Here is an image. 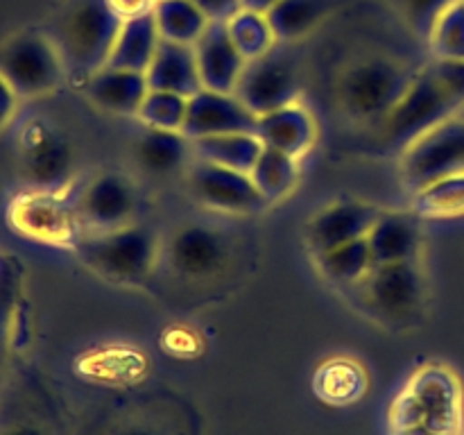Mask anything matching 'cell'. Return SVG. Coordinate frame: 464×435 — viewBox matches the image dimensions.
I'll return each instance as SVG.
<instances>
[{"label":"cell","instance_id":"38","mask_svg":"<svg viewBox=\"0 0 464 435\" xmlns=\"http://www.w3.org/2000/svg\"><path fill=\"white\" fill-rule=\"evenodd\" d=\"M199 9L208 16L213 23H227L234 14L243 9L240 0H193Z\"/></svg>","mask_w":464,"mask_h":435},{"label":"cell","instance_id":"13","mask_svg":"<svg viewBox=\"0 0 464 435\" xmlns=\"http://www.w3.org/2000/svg\"><path fill=\"white\" fill-rule=\"evenodd\" d=\"M188 188L199 204L229 216H254L270 207L249 172L195 157L188 166Z\"/></svg>","mask_w":464,"mask_h":435},{"label":"cell","instance_id":"26","mask_svg":"<svg viewBox=\"0 0 464 435\" xmlns=\"http://www.w3.org/2000/svg\"><path fill=\"white\" fill-rule=\"evenodd\" d=\"M334 3L335 0H276L266 14L279 44H293L324 21Z\"/></svg>","mask_w":464,"mask_h":435},{"label":"cell","instance_id":"22","mask_svg":"<svg viewBox=\"0 0 464 435\" xmlns=\"http://www.w3.org/2000/svg\"><path fill=\"white\" fill-rule=\"evenodd\" d=\"M367 372L356 358L334 356L317 365L313 374V392L329 406H352L367 392Z\"/></svg>","mask_w":464,"mask_h":435},{"label":"cell","instance_id":"29","mask_svg":"<svg viewBox=\"0 0 464 435\" xmlns=\"http://www.w3.org/2000/svg\"><path fill=\"white\" fill-rule=\"evenodd\" d=\"M252 179L267 204L281 202L295 190L299 181V159L288 157L263 145V152L252 168Z\"/></svg>","mask_w":464,"mask_h":435},{"label":"cell","instance_id":"7","mask_svg":"<svg viewBox=\"0 0 464 435\" xmlns=\"http://www.w3.org/2000/svg\"><path fill=\"white\" fill-rule=\"evenodd\" d=\"M456 175H464V121L460 116L430 127L399 152V177L411 195Z\"/></svg>","mask_w":464,"mask_h":435},{"label":"cell","instance_id":"40","mask_svg":"<svg viewBox=\"0 0 464 435\" xmlns=\"http://www.w3.org/2000/svg\"><path fill=\"white\" fill-rule=\"evenodd\" d=\"M16 104H18V95L12 86L7 84L3 75H0V131L12 122L14 113H16Z\"/></svg>","mask_w":464,"mask_h":435},{"label":"cell","instance_id":"25","mask_svg":"<svg viewBox=\"0 0 464 435\" xmlns=\"http://www.w3.org/2000/svg\"><path fill=\"white\" fill-rule=\"evenodd\" d=\"M193 157L202 161L218 163V166L234 168L240 172H252L254 163L263 152V143L256 134H218L190 140Z\"/></svg>","mask_w":464,"mask_h":435},{"label":"cell","instance_id":"2","mask_svg":"<svg viewBox=\"0 0 464 435\" xmlns=\"http://www.w3.org/2000/svg\"><path fill=\"white\" fill-rule=\"evenodd\" d=\"M464 385L440 361L417 367L388 408V435H462Z\"/></svg>","mask_w":464,"mask_h":435},{"label":"cell","instance_id":"24","mask_svg":"<svg viewBox=\"0 0 464 435\" xmlns=\"http://www.w3.org/2000/svg\"><path fill=\"white\" fill-rule=\"evenodd\" d=\"M193 157V143L184 131L145 127L134 143V159L148 175L166 177L179 170Z\"/></svg>","mask_w":464,"mask_h":435},{"label":"cell","instance_id":"21","mask_svg":"<svg viewBox=\"0 0 464 435\" xmlns=\"http://www.w3.org/2000/svg\"><path fill=\"white\" fill-rule=\"evenodd\" d=\"M145 77H148L150 89L170 91V93L184 95V98H193L198 91H202L195 48L186 44H172V41L161 39Z\"/></svg>","mask_w":464,"mask_h":435},{"label":"cell","instance_id":"30","mask_svg":"<svg viewBox=\"0 0 464 435\" xmlns=\"http://www.w3.org/2000/svg\"><path fill=\"white\" fill-rule=\"evenodd\" d=\"M315 261L324 279L340 285L343 290L358 284L374 267V258H372L367 238H358L352 240V243L340 245V247L317 256Z\"/></svg>","mask_w":464,"mask_h":435},{"label":"cell","instance_id":"15","mask_svg":"<svg viewBox=\"0 0 464 435\" xmlns=\"http://www.w3.org/2000/svg\"><path fill=\"white\" fill-rule=\"evenodd\" d=\"M381 213L379 207L362 199H335L308 220L306 247L317 258L340 245L365 238Z\"/></svg>","mask_w":464,"mask_h":435},{"label":"cell","instance_id":"12","mask_svg":"<svg viewBox=\"0 0 464 435\" xmlns=\"http://www.w3.org/2000/svg\"><path fill=\"white\" fill-rule=\"evenodd\" d=\"M18 157L23 179L30 184V188L66 193L75 170V157L71 143L48 122H27L21 131Z\"/></svg>","mask_w":464,"mask_h":435},{"label":"cell","instance_id":"23","mask_svg":"<svg viewBox=\"0 0 464 435\" xmlns=\"http://www.w3.org/2000/svg\"><path fill=\"white\" fill-rule=\"evenodd\" d=\"M161 34L154 23L152 12L140 14V16L122 21L121 32L116 36L111 54H109V68H121V71L148 72L154 54H157Z\"/></svg>","mask_w":464,"mask_h":435},{"label":"cell","instance_id":"28","mask_svg":"<svg viewBox=\"0 0 464 435\" xmlns=\"http://www.w3.org/2000/svg\"><path fill=\"white\" fill-rule=\"evenodd\" d=\"M145 356L131 352V349H102V352L86 353L77 362V372L86 379L100 381V383L130 385L145 376Z\"/></svg>","mask_w":464,"mask_h":435},{"label":"cell","instance_id":"10","mask_svg":"<svg viewBox=\"0 0 464 435\" xmlns=\"http://www.w3.org/2000/svg\"><path fill=\"white\" fill-rule=\"evenodd\" d=\"M299 91H302V71L297 59L284 50V44H279L272 53L247 62L234 93L256 116H263L297 102Z\"/></svg>","mask_w":464,"mask_h":435},{"label":"cell","instance_id":"3","mask_svg":"<svg viewBox=\"0 0 464 435\" xmlns=\"http://www.w3.org/2000/svg\"><path fill=\"white\" fill-rule=\"evenodd\" d=\"M417 71L392 54H362L338 72L335 107L353 125L376 130L412 84Z\"/></svg>","mask_w":464,"mask_h":435},{"label":"cell","instance_id":"36","mask_svg":"<svg viewBox=\"0 0 464 435\" xmlns=\"http://www.w3.org/2000/svg\"><path fill=\"white\" fill-rule=\"evenodd\" d=\"M397 12L401 14L403 21L411 25L412 32L429 39V32L433 27L435 18L453 3V0H392Z\"/></svg>","mask_w":464,"mask_h":435},{"label":"cell","instance_id":"16","mask_svg":"<svg viewBox=\"0 0 464 435\" xmlns=\"http://www.w3.org/2000/svg\"><path fill=\"white\" fill-rule=\"evenodd\" d=\"M258 116L236 93L220 91H198L188 98L184 134L190 140L218 134H254Z\"/></svg>","mask_w":464,"mask_h":435},{"label":"cell","instance_id":"9","mask_svg":"<svg viewBox=\"0 0 464 435\" xmlns=\"http://www.w3.org/2000/svg\"><path fill=\"white\" fill-rule=\"evenodd\" d=\"M9 225L21 236L57 247H75L84 234L75 202L57 190L30 188L16 195L7 208Z\"/></svg>","mask_w":464,"mask_h":435},{"label":"cell","instance_id":"5","mask_svg":"<svg viewBox=\"0 0 464 435\" xmlns=\"http://www.w3.org/2000/svg\"><path fill=\"white\" fill-rule=\"evenodd\" d=\"M353 306L388 329L415 326L426 308V275L421 258L374 266L358 284L349 285Z\"/></svg>","mask_w":464,"mask_h":435},{"label":"cell","instance_id":"32","mask_svg":"<svg viewBox=\"0 0 464 435\" xmlns=\"http://www.w3.org/2000/svg\"><path fill=\"white\" fill-rule=\"evenodd\" d=\"M412 198V213L420 218H435V220H449V218L464 216V175L447 177L426 188L417 190Z\"/></svg>","mask_w":464,"mask_h":435},{"label":"cell","instance_id":"33","mask_svg":"<svg viewBox=\"0 0 464 435\" xmlns=\"http://www.w3.org/2000/svg\"><path fill=\"white\" fill-rule=\"evenodd\" d=\"M186 116H188V98L170 93V91L154 89L148 91L139 113H136L143 127L170 131H184Z\"/></svg>","mask_w":464,"mask_h":435},{"label":"cell","instance_id":"31","mask_svg":"<svg viewBox=\"0 0 464 435\" xmlns=\"http://www.w3.org/2000/svg\"><path fill=\"white\" fill-rule=\"evenodd\" d=\"M225 25L238 53L245 57V62H254V59L272 53L279 45V39H276L266 12L240 9Z\"/></svg>","mask_w":464,"mask_h":435},{"label":"cell","instance_id":"42","mask_svg":"<svg viewBox=\"0 0 464 435\" xmlns=\"http://www.w3.org/2000/svg\"><path fill=\"white\" fill-rule=\"evenodd\" d=\"M462 435H464V433H462Z\"/></svg>","mask_w":464,"mask_h":435},{"label":"cell","instance_id":"34","mask_svg":"<svg viewBox=\"0 0 464 435\" xmlns=\"http://www.w3.org/2000/svg\"><path fill=\"white\" fill-rule=\"evenodd\" d=\"M429 45L438 59H464V0H453L429 32Z\"/></svg>","mask_w":464,"mask_h":435},{"label":"cell","instance_id":"27","mask_svg":"<svg viewBox=\"0 0 464 435\" xmlns=\"http://www.w3.org/2000/svg\"><path fill=\"white\" fill-rule=\"evenodd\" d=\"M154 23L163 41L195 45L208 27V16L193 0H157L152 7Z\"/></svg>","mask_w":464,"mask_h":435},{"label":"cell","instance_id":"17","mask_svg":"<svg viewBox=\"0 0 464 435\" xmlns=\"http://www.w3.org/2000/svg\"><path fill=\"white\" fill-rule=\"evenodd\" d=\"M193 48L195 57H198L202 89L234 93L247 62L231 41L225 23H208V27Z\"/></svg>","mask_w":464,"mask_h":435},{"label":"cell","instance_id":"18","mask_svg":"<svg viewBox=\"0 0 464 435\" xmlns=\"http://www.w3.org/2000/svg\"><path fill=\"white\" fill-rule=\"evenodd\" d=\"M254 134L266 148L279 150L288 157L302 159L317 140V122L304 104L293 102L258 116Z\"/></svg>","mask_w":464,"mask_h":435},{"label":"cell","instance_id":"41","mask_svg":"<svg viewBox=\"0 0 464 435\" xmlns=\"http://www.w3.org/2000/svg\"><path fill=\"white\" fill-rule=\"evenodd\" d=\"M243 9H254V12H267L276 0H240Z\"/></svg>","mask_w":464,"mask_h":435},{"label":"cell","instance_id":"11","mask_svg":"<svg viewBox=\"0 0 464 435\" xmlns=\"http://www.w3.org/2000/svg\"><path fill=\"white\" fill-rule=\"evenodd\" d=\"M168 267L188 281H207L227 270L231 240L222 229L204 222H184L161 247Z\"/></svg>","mask_w":464,"mask_h":435},{"label":"cell","instance_id":"39","mask_svg":"<svg viewBox=\"0 0 464 435\" xmlns=\"http://www.w3.org/2000/svg\"><path fill=\"white\" fill-rule=\"evenodd\" d=\"M107 3L109 7L122 18V21H127V18H134V16H140V14L152 12L157 0H107Z\"/></svg>","mask_w":464,"mask_h":435},{"label":"cell","instance_id":"37","mask_svg":"<svg viewBox=\"0 0 464 435\" xmlns=\"http://www.w3.org/2000/svg\"><path fill=\"white\" fill-rule=\"evenodd\" d=\"M163 347L172 353V356H195L199 353V338L186 329H170L163 335Z\"/></svg>","mask_w":464,"mask_h":435},{"label":"cell","instance_id":"35","mask_svg":"<svg viewBox=\"0 0 464 435\" xmlns=\"http://www.w3.org/2000/svg\"><path fill=\"white\" fill-rule=\"evenodd\" d=\"M18 288H21V267L14 258L0 254V365L7 358L9 331H12Z\"/></svg>","mask_w":464,"mask_h":435},{"label":"cell","instance_id":"6","mask_svg":"<svg viewBox=\"0 0 464 435\" xmlns=\"http://www.w3.org/2000/svg\"><path fill=\"white\" fill-rule=\"evenodd\" d=\"M161 240L150 227L84 231L72 252L100 279L116 285H143L161 258Z\"/></svg>","mask_w":464,"mask_h":435},{"label":"cell","instance_id":"20","mask_svg":"<svg viewBox=\"0 0 464 435\" xmlns=\"http://www.w3.org/2000/svg\"><path fill=\"white\" fill-rule=\"evenodd\" d=\"M86 98L95 107L118 116H136L148 95V77L145 72L121 71V68L104 66L93 72L84 84Z\"/></svg>","mask_w":464,"mask_h":435},{"label":"cell","instance_id":"14","mask_svg":"<svg viewBox=\"0 0 464 435\" xmlns=\"http://www.w3.org/2000/svg\"><path fill=\"white\" fill-rule=\"evenodd\" d=\"M77 216L84 231H113L134 225L139 193L130 177L121 172H100L86 181L75 199Z\"/></svg>","mask_w":464,"mask_h":435},{"label":"cell","instance_id":"19","mask_svg":"<svg viewBox=\"0 0 464 435\" xmlns=\"http://www.w3.org/2000/svg\"><path fill=\"white\" fill-rule=\"evenodd\" d=\"M365 238L370 245L374 266L415 261L421 252L420 216H415L412 211H383Z\"/></svg>","mask_w":464,"mask_h":435},{"label":"cell","instance_id":"8","mask_svg":"<svg viewBox=\"0 0 464 435\" xmlns=\"http://www.w3.org/2000/svg\"><path fill=\"white\" fill-rule=\"evenodd\" d=\"M0 75L18 98H41L59 89L66 66L53 36L23 32L0 45Z\"/></svg>","mask_w":464,"mask_h":435},{"label":"cell","instance_id":"4","mask_svg":"<svg viewBox=\"0 0 464 435\" xmlns=\"http://www.w3.org/2000/svg\"><path fill=\"white\" fill-rule=\"evenodd\" d=\"M122 18L107 0H71L54 21L53 36L68 75L86 84L109 62Z\"/></svg>","mask_w":464,"mask_h":435},{"label":"cell","instance_id":"1","mask_svg":"<svg viewBox=\"0 0 464 435\" xmlns=\"http://www.w3.org/2000/svg\"><path fill=\"white\" fill-rule=\"evenodd\" d=\"M464 107V59H438L421 66L392 111L376 127L383 152H403L430 127L458 116Z\"/></svg>","mask_w":464,"mask_h":435}]
</instances>
